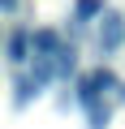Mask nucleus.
Returning <instances> with one entry per match:
<instances>
[{"label":"nucleus","mask_w":125,"mask_h":129,"mask_svg":"<svg viewBox=\"0 0 125 129\" xmlns=\"http://www.w3.org/2000/svg\"><path fill=\"white\" fill-rule=\"evenodd\" d=\"M121 43H125V22L116 13H104L99 17V47H104V56H112Z\"/></svg>","instance_id":"2"},{"label":"nucleus","mask_w":125,"mask_h":129,"mask_svg":"<svg viewBox=\"0 0 125 129\" xmlns=\"http://www.w3.org/2000/svg\"><path fill=\"white\" fill-rule=\"evenodd\" d=\"M112 86H116L112 69H95V73H86V78L78 82V103H82V108H95V103H99V95H104V90H112Z\"/></svg>","instance_id":"1"},{"label":"nucleus","mask_w":125,"mask_h":129,"mask_svg":"<svg viewBox=\"0 0 125 129\" xmlns=\"http://www.w3.org/2000/svg\"><path fill=\"white\" fill-rule=\"evenodd\" d=\"M5 52H9V64H22L26 56H35V47H30V30L13 26V30H9V43H5Z\"/></svg>","instance_id":"3"},{"label":"nucleus","mask_w":125,"mask_h":129,"mask_svg":"<svg viewBox=\"0 0 125 129\" xmlns=\"http://www.w3.org/2000/svg\"><path fill=\"white\" fill-rule=\"evenodd\" d=\"M73 56H78L73 47H60V56H56V73H60V78H65V73H73V64H78Z\"/></svg>","instance_id":"6"},{"label":"nucleus","mask_w":125,"mask_h":129,"mask_svg":"<svg viewBox=\"0 0 125 129\" xmlns=\"http://www.w3.org/2000/svg\"><path fill=\"white\" fill-rule=\"evenodd\" d=\"M86 112H91V129H108V108L95 103V108H86Z\"/></svg>","instance_id":"7"},{"label":"nucleus","mask_w":125,"mask_h":129,"mask_svg":"<svg viewBox=\"0 0 125 129\" xmlns=\"http://www.w3.org/2000/svg\"><path fill=\"white\" fill-rule=\"evenodd\" d=\"M78 17H82V22L104 17V0H78Z\"/></svg>","instance_id":"5"},{"label":"nucleus","mask_w":125,"mask_h":129,"mask_svg":"<svg viewBox=\"0 0 125 129\" xmlns=\"http://www.w3.org/2000/svg\"><path fill=\"white\" fill-rule=\"evenodd\" d=\"M13 5H17V0H0V9H13Z\"/></svg>","instance_id":"8"},{"label":"nucleus","mask_w":125,"mask_h":129,"mask_svg":"<svg viewBox=\"0 0 125 129\" xmlns=\"http://www.w3.org/2000/svg\"><path fill=\"white\" fill-rule=\"evenodd\" d=\"M30 47H35L39 60H56V56H60V35H56V30H35V35H30Z\"/></svg>","instance_id":"4"}]
</instances>
